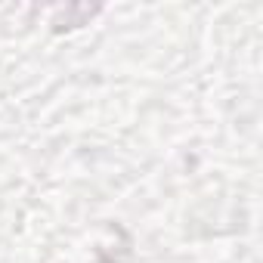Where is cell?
<instances>
[{"mask_svg":"<svg viewBox=\"0 0 263 263\" xmlns=\"http://www.w3.org/2000/svg\"><path fill=\"white\" fill-rule=\"evenodd\" d=\"M102 13V7L99 4H65V7H59L56 10V16H53V31L59 34V31H71V28H81V25H90V19H96Z\"/></svg>","mask_w":263,"mask_h":263,"instance_id":"1","label":"cell"}]
</instances>
